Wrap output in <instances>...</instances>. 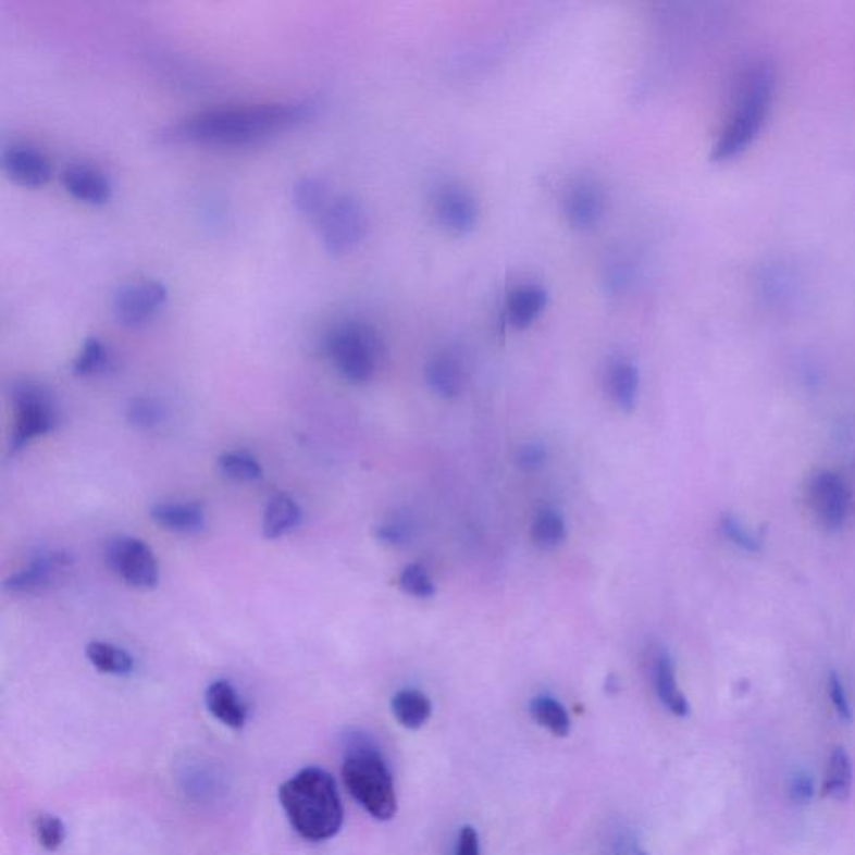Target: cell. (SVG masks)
I'll use <instances>...</instances> for the list:
<instances>
[{"label": "cell", "instance_id": "6da1fadb", "mask_svg": "<svg viewBox=\"0 0 855 855\" xmlns=\"http://www.w3.org/2000/svg\"><path fill=\"white\" fill-rule=\"evenodd\" d=\"M323 102L317 98L273 104L211 109L187 115L159 131L162 145L249 146L310 123Z\"/></svg>", "mask_w": 855, "mask_h": 855}, {"label": "cell", "instance_id": "7a4b0ae2", "mask_svg": "<svg viewBox=\"0 0 855 855\" xmlns=\"http://www.w3.org/2000/svg\"><path fill=\"white\" fill-rule=\"evenodd\" d=\"M280 802L293 829L306 841L335 838L343 826V804L330 772L308 767L280 788Z\"/></svg>", "mask_w": 855, "mask_h": 855}, {"label": "cell", "instance_id": "3957f363", "mask_svg": "<svg viewBox=\"0 0 855 855\" xmlns=\"http://www.w3.org/2000/svg\"><path fill=\"white\" fill-rule=\"evenodd\" d=\"M346 752L343 782L351 797L377 820H389L396 814V794L392 772L385 758L364 739Z\"/></svg>", "mask_w": 855, "mask_h": 855}, {"label": "cell", "instance_id": "277c9868", "mask_svg": "<svg viewBox=\"0 0 855 855\" xmlns=\"http://www.w3.org/2000/svg\"><path fill=\"white\" fill-rule=\"evenodd\" d=\"M324 351L336 373L355 385L371 382L386 355L382 335L363 321L336 324L324 339Z\"/></svg>", "mask_w": 855, "mask_h": 855}, {"label": "cell", "instance_id": "5b68a950", "mask_svg": "<svg viewBox=\"0 0 855 855\" xmlns=\"http://www.w3.org/2000/svg\"><path fill=\"white\" fill-rule=\"evenodd\" d=\"M12 401H14L15 426L9 449L12 455H15L39 436L54 432L59 413L51 393L37 383H17L12 389Z\"/></svg>", "mask_w": 855, "mask_h": 855}, {"label": "cell", "instance_id": "8992f818", "mask_svg": "<svg viewBox=\"0 0 855 855\" xmlns=\"http://www.w3.org/2000/svg\"><path fill=\"white\" fill-rule=\"evenodd\" d=\"M321 241L331 256H345L363 243L370 230L367 209L351 196L333 199L317 221Z\"/></svg>", "mask_w": 855, "mask_h": 855}, {"label": "cell", "instance_id": "52a82bcc", "mask_svg": "<svg viewBox=\"0 0 855 855\" xmlns=\"http://www.w3.org/2000/svg\"><path fill=\"white\" fill-rule=\"evenodd\" d=\"M104 560L114 575L134 588L151 590L158 585V560L142 540L134 536H115L109 540Z\"/></svg>", "mask_w": 855, "mask_h": 855}, {"label": "cell", "instance_id": "ba28073f", "mask_svg": "<svg viewBox=\"0 0 855 855\" xmlns=\"http://www.w3.org/2000/svg\"><path fill=\"white\" fill-rule=\"evenodd\" d=\"M170 292L159 281H134L124 284L115 292L112 299V311L115 320L123 326L137 330L154 320L165 302Z\"/></svg>", "mask_w": 855, "mask_h": 855}, {"label": "cell", "instance_id": "9c48e42d", "mask_svg": "<svg viewBox=\"0 0 855 855\" xmlns=\"http://www.w3.org/2000/svg\"><path fill=\"white\" fill-rule=\"evenodd\" d=\"M71 565H73V557L67 552L42 548L29 558L26 567H22L18 572L5 580V592H42L47 586L58 582Z\"/></svg>", "mask_w": 855, "mask_h": 855}, {"label": "cell", "instance_id": "30bf717a", "mask_svg": "<svg viewBox=\"0 0 855 855\" xmlns=\"http://www.w3.org/2000/svg\"><path fill=\"white\" fill-rule=\"evenodd\" d=\"M810 504L827 530H839L847 520L851 493L834 471H820L810 483Z\"/></svg>", "mask_w": 855, "mask_h": 855}, {"label": "cell", "instance_id": "8fae6325", "mask_svg": "<svg viewBox=\"0 0 855 855\" xmlns=\"http://www.w3.org/2000/svg\"><path fill=\"white\" fill-rule=\"evenodd\" d=\"M435 214L438 223L455 234L474 230L480 218V205L470 191L460 186H446L436 193Z\"/></svg>", "mask_w": 855, "mask_h": 855}, {"label": "cell", "instance_id": "7c38bea8", "mask_svg": "<svg viewBox=\"0 0 855 855\" xmlns=\"http://www.w3.org/2000/svg\"><path fill=\"white\" fill-rule=\"evenodd\" d=\"M2 168L12 181L33 189L46 186L52 177L49 158L29 145L9 146L2 154Z\"/></svg>", "mask_w": 855, "mask_h": 855}, {"label": "cell", "instance_id": "4fadbf2b", "mask_svg": "<svg viewBox=\"0 0 855 855\" xmlns=\"http://www.w3.org/2000/svg\"><path fill=\"white\" fill-rule=\"evenodd\" d=\"M61 179L69 195L76 198L77 201L90 206L106 205L111 201L112 193H114L109 177L92 165H69L62 171Z\"/></svg>", "mask_w": 855, "mask_h": 855}, {"label": "cell", "instance_id": "5bb4252c", "mask_svg": "<svg viewBox=\"0 0 855 855\" xmlns=\"http://www.w3.org/2000/svg\"><path fill=\"white\" fill-rule=\"evenodd\" d=\"M605 206L607 201L600 187L593 183H580L568 193L565 214L570 226L585 231L600 223Z\"/></svg>", "mask_w": 855, "mask_h": 855}, {"label": "cell", "instance_id": "9a60e30c", "mask_svg": "<svg viewBox=\"0 0 855 855\" xmlns=\"http://www.w3.org/2000/svg\"><path fill=\"white\" fill-rule=\"evenodd\" d=\"M424 377L433 393L439 398L454 399L463 392L467 383V371L458 356L442 352L430 360L424 370Z\"/></svg>", "mask_w": 855, "mask_h": 855}, {"label": "cell", "instance_id": "2e32d148", "mask_svg": "<svg viewBox=\"0 0 855 855\" xmlns=\"http://www.w3.org/2000/svg\"><path fill=\"white\" fill-rule=\"evenodd\" d=\"M151 518L156 525L168 532L193 535L205 530V507L195 501H168L152 507Z\"/></svg>", "mask_w": 855, "mask_h": 855}, {"label": "cell", "instance_id": "e0dca14e", "mask_svg": "<svg viewBox=\"0 0 855 855\" xmlns=\"http://www.w3.org/2000/svg\"><path fill=\"white\" fill-rule=\"evenodd\" d=\"M206 707L216 717L223 726L239 730L245 727L248 710L243 704L233 683L227 680H216L206 691Z\"/></svg>", "mask_w": 855, "mask_h": 855}, {"label": "cell", "instance_id": "ac0fdd59", "mask_svg": "<svg viewBox=\"0 0 855 855\" xmlns=\"http://www.w3.org/2000/svg\"><path fill=\"white\" fill-rule=\"evenodd\" d=\"M548 305V293L538 284H525L508 296L507 317L511 326L525 330Z\"/></svg>", "mask_w": 855, "mask_h": 855}, {"label": "cell", "instance_id": "d6986e66", "mask_svg": "<svg viewBox=\"0 0 855 855\" xmlns=\"http://www.w3.org/2000/svg\"><path fill=\"white\" fill-rule=\"evenodd\" d=\"M654 685L658 698L667 710L672 711L673 716L685 717L691 711V705L686 702L685 695L677 683L676 667L672 657L667 652L657 655L654 664Z\"/></svg>", "mask_w": 855, "mask_h": 855}, {"label": "cell", "instance_id": "ffe728a7", "mask_svg": "<svg viewBox=\"0 0 855 855\" xmlns=\"http://www.w3.org/2000/svg\"><path fill=\"white\" fill-rule=\"evenodd\" d=\"M607 389L611 401L617 407L625 411L635 408L640 392L639 368L632 361L620 360L611 361L607 371Z\"/></svg>", "mask_w": 855, "mask_h": 855}, {"label": "cell", "instance_id": "44dd1931", "mask_svg": "<svg viewBox=\"0 0 855 855\" xmlns=\"http://www.w3.org/2000/svg\"><path fill=\"white\" fill-rule=\"evenodd\" d=\"M302 521V511L292 496L274 495L268 501L263 517V535L270 540L283 538L295 532Z\"/></svg>", "mask_w": 855, "mask_h": 855}, {"label": "cell", "instance_id": "7402d4cb", "mask_svg": "<svg viewBox=\"0 0 855 855\" xmlns=\"http://www.w3.org/2000/svg\"><path fill=\"white\" fill-rule=\"evenodd\" d=\"M393 716L407 729H420L432 717V702L414 689L399 691L392 701Z\"/></svg>", "mask_w": 855, "mask_h": 855}, {"label": "cell", "instance_id": "603a6c76", "mask_svg": "<svg viewBox=\"0 0 855 855\" xmlns=\"http://www.w3.org/2000/svg\"><path fill=\"white\" fill-rule=\"evenodd\" d=\"M333 201L327 186L320 177H302L293 187V202L302 216L318 221Z\"/></svg>", "mask_w": 855, "mask_h": 855}, {"label": "cell", "instance_id": "cb8c5ba5", "mask_svg": "<svg viewBox=\"0 0 855 855\" xmlns=\"http://www.w3.org/2000/svg\"><path fill=\"white\" fill-rule=\"evenodd\" d=\"M852 791V763L847 751L842 747L834 748L830 754L827 766L823 795L832 801L845 802L851 797Z\"/></svg>", "mask_w": 855, "mask_h": 855}, {"label": "cell", "instance_id": "d4e9b609", "mask_svg": "<svg viewBox=\"0 0 855 855\" xmlns=\"http://www.w3.org/2000/svg\"><path fill=\"white\" fill-rule=\"evenodd\" d=\"M86 657L99 672L109 676H129L134 670L133 657L108 642H90L86 647Z\"/></svg>", "mask_w": 855, "mask_h": 855}, {"label": "cell", "instance_id": "484cf974", "mask_svg": "<svg viewBox=\"0 0 855 855\" xmlns=\"http://www.w3.org/2000/svg\"><path fill=\"white\" fill-rule=\"evenodd\" d=\"M567 538V525L563 517L554 508L536 513L532 523V540L542 550H554Z\"/></svg>", "mask_w": 855, "mask_h": 855}, {"label": "cell", "instance_id": "4316f807", "mask_svg": "<svg viewBox=\"0 0 855 855\" xmlns=\"http://www.w3.org/2000/svg\"><path fill=\"white\" fill-rule=\"evenodd\" d=\"M530 711L533 719L550 730L554 735L565 738L570 732V717L563 705L550 695H538L530 702Z\"/></svg>", "mask_w": 855, "mask_h": 855}, {"label": "cell", "instance_id": "83f0119b", "mask_svg": "<svg viewBox=\"0 0 855 855\" xmlns=\"http://www.w3.org/2000/svg\"><path fill=\"white\" fill-rule=\"evenodd\" d=\"M112 364V355L108 346L99 338H89L84 342L79 355L74 360L73 371L76 376H94L104 373Z\"/></svg>", "mask_w": 855, "mask_h": 855}, {"label": "cell", "instance_id": "f1b7e54d", "mask_svg": "<svg viewBox=\"0 0 855 855\" xmlns=\"http://www.w3.org/2000/svg\"><path fill=\"white\" fill-rule=\"evenodd\" d=\"M218 468L226 479L234 482H258L263 479V468L252 455L246 451H227L218 460Z\"/></svg>", "mask_w": 855, "mask_h": 855}, {"label": "cell", "instance_id": "f546056e", "mask_svg": "<svg viewBox=\"0 0 855 855\" xmlns=\"http://www.w3.org/2000/svg\"><path fill=\"white\" fill-rule=\"evenodd\" d=\"M398 585L402 592L408 593L411 597L421 598V600L432 598L436 593V586L432 577L426 572V568L420 563H410L402 568V572L399 573Z\"/></svg>", "mask_w": 855, "mask_h": 855}, {"label": "cell", "instance_id": "4dcf8cb0", "mask_svg": "<svg viewBox=\"0 0 855 855\" xmlns=\"http://www.w3.org/2000/svg\"><path fill=\"white\" fill-rule=\"evenodd\" d=\"M413 521L408 517H402V515H393V517L385 518L374 529V536L389 546L408 545L411 538H413Z\"/></svg>", "mask_w": 855, "mask_h": 855}, {"label": "cell", "instance_id": "1f68e13d", "mask_svg": "<svg viewBox=\"0 0 855 855\" xmlns=\"http://www.w3.org/2000/svg\"><path fill=\"white\" fill-rule=\"evenodd\" d=\"M720 530H722L727 540H730L733 545H738L742 550L760 552V548H763V540L758 538L757 533L748 530L739 518L726 515L720 520Z\"/></svg>", "mask_w": 855, "mask_h": 855}, {"label": "cell", "instance_id": "d6a6232c", "mask_svg": "<svg viewBox=\"0 0 855 855\" xmlns=\"http://www.w3.org/2000/svg\"><path fill=\"white\" fill-rule=\"evenodd\" d=\"M34 830H36L37 841L46 851L55 852L64 844L65 827L59 817L49 816V814L37 817Z\"/></svg>", "mask_w": 855, "mask_h": 855}, {"label": "cell", "instance_id": "836d02e7", "mask_svg": "<svg viewBox=\"0 0 855 855\" xmlns=\"http://www.w3.org/2000/svg\"><path fill=\"white\" fill-rule=\"evenodd\" d=\"M164 418V410L154 399L137 398L127 408V420L139 428H154Z\"/></svg>", "mask_w": 855, "mask_h": 855}, {"label": "cell", "instance_id": "e575fe53", "mask_svg": "<svg viewBox=\"0 0 855 855\" xmlns=\"http://www.w3.org/2000/svg\"><path fill=\"white\" fill-rule=\"evenodd\" d=\"M829 695L835 711H838L839 719L847 723L851 722V702H848L847 692H845V686L844 683H842L841 677L835 672L829 676Z\"/></svg>", "mask_w": 855, "mask_h": 855}, {"label": "cell", "instance_id": "d590c367", "mask_svg": "<svg viewBox=\"0 0 855 855\" xmlns=\"http://www.w3.org/2000/svg\"><path fill=\"white\" fill-rule=\"evenodd\" d=\"M545 461L546 449L545 446L540 445V443H529V445L521 446V448L518 449L517 463L520 464L523 470H538V468L545 464Z\"/></svg>", "mask_w": 855, "mask_h": 855}, {"label": "cell", "instance_id": "8d00e7d4", "mask_svg": "<svg viewBox=\"0 0 855 855\" xmlns=\"http://www.w3.org/2000/svg\"><path fill=\"white\" fill-rule=\"evenodd\" d=\"M814 779L807 772H798L797 776L792 777L791 785H789V794L795 804H807L814 797Z\"/></svg>", "mask_w": 855, "mask_h": 855}, {"label": "cell", "instance_id": "74e56055", "mask_svg": "<svg viewBox=\"0 0 855 855\" xmlns=\"http://www.w3.org/2000/svg\"><path fill=\"white\" fill-rule=\"evenodd\" d=\"M455 855H480L479 834L473 827L467 826L460 830Z\"/></svg>", "mask_w": 855, "mask_h": 855}]
</instances>
